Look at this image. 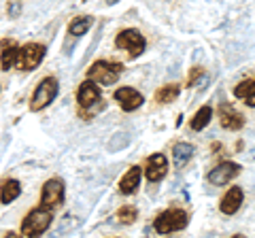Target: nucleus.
<instances>
[{"label":"nucleus","mask_w":255,"mask_h":238,"mask_svg":"<svg viewBox=\"0 0 255 238\" xmlns=\"http://www.w3.org/2000/svg\"><path fill=\"white\" fill-rule=\"evenodd\" d=\"M249 87H251V79H245V81H241V83L234 87V96L243 100L247 96V92H249Z\"/></svg>","instance_id":"23"},{"label":"nucleus","mask_w":255,"mask_h":238,"mask_svg":"<svg viewBox=\"0 0 255 238\" xmlns=\"http://www.w3.org/2000/svg\"><path fill=\"white\" fill-rule=\"evenodd\" d=\"M62 202H64V181L58 177L45 181V185L41 189V206L53 211V209H58Z\"/></svg>","instance_id":"9"},{"label":"nucleus","mask_w":255,"mask_h":238,"mask_svg":"<svg viewBox=\"0 0 255 238\" xmlns=\"http://www.w3.org/2000/svg\"><path fill=\"white\" fill-rule=\"evenodd\" d=\"M243 202H245V192H243V187L232 185L226 194H223L221 202H219V211L223 213V215H234V213L241 211Z\"/></svg>","instance_id":"14"},{"label":"nucleus","mask_w":255,"mask_h":238,"mask_svg":"<svg viewBox=\"0 0 255 238\" xmlns=\"http://www.w3.org/2000/svg\"><path fill=\"white\" fill-rule=\"evenodd\" d=\"M77 105L81 109V115L85 119H90L92 113L96 115L98 111L105 107V100H102V92L96 81L92 79H85V81L79 85V92H77Z\"/></svg>","instance_id":"1"},{"label":"nucleus","mask_w":255,"mask_h":238,"mask_svg":"<svg viewBox=\"0 0 255 238\" xmlns=\"http://www.w3.org/2000/svg\"><path fill=\"white\" fill-rule=\"evenodd\" d=\"M204 79H206L204 68L202 66H194L191 68V73H189V79H187V87H196L200 81H204Z\"/></svg>","instance_id":"22"},{"label":"nucleus","mask_w":255,"mask_h":238,"mask_svg":"<svg viewBox=\"0 0 255 238\" xmlns=\"http://www.w3.org/2000/svg\"><path fill=\"white\" fill-rule=\"evenodd\" d=\"M21 196V183L17 179H2L0 181V202L11 204Z\"/></svg>","instance_id":"16"},{"label":"nucleus","mask_w":255,"mask_h":238,"mask_svg":"<svg viewBox=\"0 0 255 238\" xmlns=\"http://www.w3.org/2000/svg\"><path fill=\"white\" fill-rule=\"evenodd\" d=\"M92 23H94L92 15H77V17L68 23V34L70 36H83L85 32H90Z\"/></svg>","instance_id":"20"},{"label":"nucleus","mask_w":255,"mask_h":238,"mask_svg":"<svg viewBox=\"0 0 255 238\" xmlns=\"http://www.w3.org/2000/svg\"><path fill=\"white\" fill-rule=\"evenodd\" d=\"M179 94H181L179 83H166L155 92V102L157 105H170V102L179 98Z\"/></svg>","instance_id":"19"},{"label":"nucleus","mask_w":255,"mask_h":238,"mask_svg":"<svg viewBox=\"0 0 255 238\" xmlns=\"http://www.w3.org/2000/svg\"><path fill=\"white\" fill-rule=\"evenodd\" d=\"M53 221V215L49 209H45V206H36V209H32L26 217L21 221V228H19V234L21 236H38L49 230Z\"/></svg>","instance_id":"3"},{"label":"nucleus","mask_w":255,"mask_h":238,"mask_svg":"<svg viewBox=\"0 0 255 238\" xmlns=\"http://www.w3.org/2000/svg\"><path fill=\"white\" fill-rule=\"evenodd\" d=\"M211 119H213V109L209 105H204L196 111V115L191 117V121H189V130L191 132H202L206 125L211 123Z\"/></svg>","instance_id":"18"},{"label":"nucleus","mask_w":255,"mask_h":238,"mask_svg":"<svg viewBox=\"0 0 255 238\" xmlns=\"http://www.w3.org/2000/svg\"><path fill=\"white\" fill-rule=\"evenodd\" d=\"M19 45L15 38H0V70L9 73L13 66H17Z\"/></svg>","instance_id":"12"},{"label":"nucleus","mask_w":255,"mask_h":238,"mask_svg":"<svg viewBox=\"0 0 255 238\" xmlns=\"http://www.w3.org/2000/svg\"><path fill=\"white\" fill-rule=\"evenodd\" d=\"M194 145L191 142H177L172 149V162L177 168H185V166L189 164V160L194 157Z\"/></svg>","instance_id":"17"},{"label":"nucleus","mask_w":255,"mask_h":238,"mask_svg":"<svg viewBox=\"0 0 255 238\" xmlns=\"http://www.w3.org/2000/svg\"><path fill=\"white\" fill-rule=\"evenodd\" d=\"M168 174V157L164 153H153L145 162V179L149 183H157Z\"/></svg>","instance_id":"11"},{"label":"nucleus","mask_w":255,"mask_h":238,"mask_svg":"<svg viewBox=\"0 0 255 238\" xmlns=\"http://www.w3.org/2000/svg\"><path fill=\"white\" fill-rule=\"evenodd\" d=\"M241 170H243V166L238 162L226 160V162H219L209 174H206V181L215 187H221V185H228L232 179H236L238 174H241Z\"/></svg>","instance_id":"8"},{"label":"nucleus","mask_w":255,"mask_h":238,"mask_svg":"<svg viewBox=\"0 0 255 238\" xmlns=\"http://www.w3.org/2000/svg\"><path fill=\"white\" fill-rule=\"evenodd\" d=\"M219 123L223 130H230V132H238L245 128V117L243 113H238V111L228 105V102H223L219 107Z\"/></svg>","instance_id":"13"},{"label":"nucleus","mask_w":255,"mask_h":238,"mask_svg":"<svg viewBox=\"0 0 255 238\" xmlns=\"http://www.w3.org/2000/svg\"><path fill=\"white\" fill-rule=\"evenodd\" d=\"M140 179H142V168L140 166H132L128 168V172L119 181V192L124 196H134L138 192V185H140Z\"/></svg>","instance_id":"15"},{"label":"nucleus","mask_w":255,"mask_h":238,"mask_svg":"<svg viewBox=\"0 0 255 238\" xmlns=\"http://www.w3.org/2000/svg\"><path fill=\"white\" fill-rule=\"evenodd\" d=\"M58 92H60V83L55 77H45L41 83L36 85V90L32 92V98H30V111L32 113H38L51 105V102L58 98Z\"/></svg>","instance_id":"4"},{"label":"nucleus","mask_w":255,"mask_h":238,"mask_svg":"<svg viewBox=\"0 0 255 238\" xmlns=\"http://www.w3.org/2000/svg\"><path fill=\"white\" fill-rule=\"evenodd\" d=\"M124 73L122 62H109V60H96L94 64L87 68V79H92L98 85H113L117 83L119 75Z\"/></svg>","instance_id":"5"},{"label":"nucleus","mask_w":255,"mask_h":238,"mask_svg":"<svg viewBox=\"0 0 255 238\" xmlns=\"http://www.w3.org/2000/svg\"><path fill=\"white\" fill-rule=\"evenodd\" d=\"M243 102L247 107L255 109V81H251V87H249V92H247V96L243 98Z\"/></svg>","instance_id":"24"},{"label":"nucleus","mask_w":255,"mask_h":238,"mask_svg":"<svg viewBox=\"0 0 255 238\" xmlns=\"http://www.w3.org/2000/svg\"><path fill=\"white\" fill-rule=\"evenodd\" d=\"M47 53V47L43 43H26L19 47V58H17V68L21 73H32L36 70L38 64L43 62Z\"/></svg>","instance_id":"7"},{"label":"nucleus","mask_w":255,"mask_h":238,"mask_svg":"<svg viewBox=\"0 0 255 238\" xmlns=\"http://www.w3.org/2000/svg\"><path fill=\"white\" fill-rule=\"evenodd\" d=\"M113 100L126 113H132V111H136L145 105V96L138 90H134V87H117L113 94Z\"/></svg>","instance_id":"10"},{"label":"nucleus","mask_w":255,"mask_h":238,"mask_svg":"<svg viewBox=\"0 0 255 238\" xmlns=\"http://www.w3.org/2000/svg\"><path fill=\"white\" fill-rule=\"evenodd\" d=\"M115 47L119 51H126L128 58H138L147 49V41L136 28H124L115 36Z\"/></svg>","instance_id":"6"},{"label":"nucleus","mask_w":255,"mask_h":238,"mask_svg":"<svg viewBox=\"0 0 255 238\" xmlns=\"http://www.w3.org/2000/svg\"><path fill=\"white\" fill-rule=\"evenodd\" d=\"M115 219H117L122 226H132L134 221L138 219V211H136V206H132V204L122 206V209H119V211L115 213Z\"/></svg>","instance_id":"21"},{"label":"nucleus","mask_w":255,"mask_h":238,"mask_svg":"<svg viewBox=\"0 0 255 238\" xmlns=\"http://www.w3.org/2000/svg\"><path fill=\"white\" fill-rule=\"evenodd\" d=\"M189 224V215L183 209H166L162 211L153 221V230L157 234H172L179 230H185Z\"/></svg>","instance_id":"2"}]
</instances>
